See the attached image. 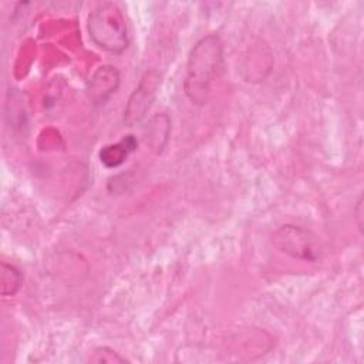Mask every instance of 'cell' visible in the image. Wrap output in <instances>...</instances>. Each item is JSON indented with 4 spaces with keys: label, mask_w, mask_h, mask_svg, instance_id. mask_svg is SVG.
<instances>
[{
    "label": "cell",
    "mask_w": 364,
    "mask_h": 364,
    "mask_svg": "<svg viewBox=\"0 0 364 364\" xmlns=\"http://www.w3.org/2000/svg\"><path fill=\"white\" fill-rule=\"evenodd\" d=\"M273 245L286 256L301 262H318L323 257V245L309 229L297 225H282L273 233Z\"/></svg>",
    "instance_id": "3"
},
{
    "label": "cell",
    "mask_w": 364,
    "mask_h": 364,
    "mask_svg": "<svg viewBox=\"0 0 364 364\" xmlns=\"http://www.w3.org/2000/svg\"><path fill=\"white\" fill-rule=\"evenodd\" d=\"M23 282V274L21 272L13 266L3 263L1 264V284H0V291L1 296H14Z\"/></svg>",
    "instance_id": "8"
},
{
    "label": "cell",
    "mask_w": 364,
    "mask_h": 364,
    "mask_svg": "<svg viewBox=\"0 0 364 364\" xmlns=\"http://www.w3.org/2000/svg\"><path fill=\"white\" fill-rule=\"evenodd\" d=\"M158 82L159 80L155 73H146L142 77L138 87L131 94L124 115V119L129 127L135 122H139L144 118L145 112L149 109L151 102L154 101L155 92L158 90Z\"/></svg>",
    "instance_id": "4"
},
{
    "label": "cell",
    "mask_w": 364,
    "mask_h": 364,
    "mask_svg": "<svg viewBox=\"0 0 364 364\" xmlns=\"http://www.w3.org/2000/svg\"><path fill=\"white\" fill-rule=\"evenodd\" d=\"M119 85V73L112 65L100 67L90 80L88 95L95 105L105 104V101L117 91Z\"/></svg>",
    "instance_id": "5"
},
{
    "label": "cell",
    "mask_w": 364,
    "mask_h": 364,
    "mask_svg": "<svg viewBox=\"0 0 364 364\" xmlns=\"http://www.w3.org/2000/svg\"><path fill=\"white\" fill-rule=\"evenodd\" d=\"M171 131V121L166 114H159L151 118V121L146 125L145 136L146 144H149L151 149L156 154H161L165 148Z\"/></svg>",
    "instance_id": "7"
},
{
    "label": "cell",
    "mask_w": 364,
    "mask_h": 364,
    "mask_svg": "<svg viewBox=\"0 0 364 364\" xmlns=\"http://www.w3.org/2000/svg\"><path fill=\"white\" fill-rule=\"evenodd\" d=\"M87 30L92 43L111 54H121L128 47V31L119 7L104 1L92 9L87 18Z\"/></svg>",
    "instance_id": "2"
},
{
    "label": "cell",
    "mask_w": 364,
    "mask_h": 364,
    "mask_svg": "<svg viewBox=\"0 0 364 364\" xmlns=\"http://www.w3.org/2000/svg\"><path fill=\"white\" fill-rule=\"evenodd\" d=\"M223 71V43L219 36L208 34L192 47L183 80L188 100L195 105H203L210 97L213 82Z\"/></svg>",
    "instance_id": "1"
},
{
    "label": "cell",
    "mask_w": 364,
    "mask_h": 364,
    "mask_svg": "<svg viewBox=\"0 0 364 364\" xmlns=\"http://www.w3.org/2000/svg\"><path fill=\"white\" fill-rule=\"evenodd\" d=\"M90 361L92 363H109V364H115V363H125L127 358L119 355V353L114 351L109 347H98L94 350L92 355L90 357Z\"/></svg>",
    "instance_id": "9"
},
{
    "label": "cell",
    "mask_w": 364,
    "mask_h": 364,
    "mask_svg": "<svg viewBox=\"0 0 364 364\" xmlns=\"http://www.w3.org/2000/svg\"><path fill=\"white\" fill-rule=\"evenodd\" d=\"M136 145L138 141L134 135H125L121 141L105 145L100 151V161L107 168H117L127 161L129 154L136 149Z\"/></svg>",
    "instance_id": "6"
}]
</instances>
